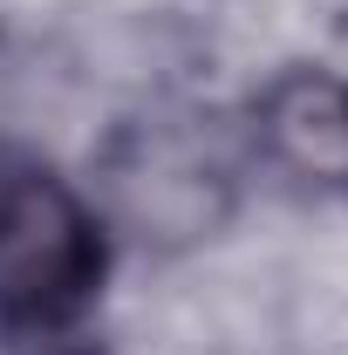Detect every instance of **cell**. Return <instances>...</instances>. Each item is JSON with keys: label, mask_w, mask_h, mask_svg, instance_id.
<instances>
[{"label": "cell", "mask_w": 348, "mask_h": 355, "mask_svg": "<svg viewBox=\"0 0 348 355\" xmlns=\"http://www.w3.org/2000/svg\"><path fill=\"white\" fill-rule=\"evenodd\" d=\"M103 260V219L82 191L35 157H0V328H76L96 308Z\"/></svg>", "instance_id": "6da1fadb"}, {"label": "cell", "mask_w": 348, "mask_h": 355, "mask_svg": "<svg viewBox=\"0 0 348 355\" xmlns=\"http://www.w3.org/2000/svg\"><path fill=\"white\" fill-rule=\"evenodd\" d=\"M253 144L307 198H348V76L287 69L253 103Z\"/></svg>", "instance_id": "3957f363"}, {"label": "cell", "mask_w": 348, "mask_h": 355, "mask_svg": "<svg viewBox=\"0 0 348 355\" xmlns=\"http://www.w3.org/2000/svg\"><path fill=\"white\" fill-rule=\"evenodd\" d=\"M110 191L123 225L143 239H191L225 219L232 198V164L218 157L212 130H198V116H157L130 123L110 150Z\"/></svg>", "instance_id": "7a4b0ae2"}]
</instances>
